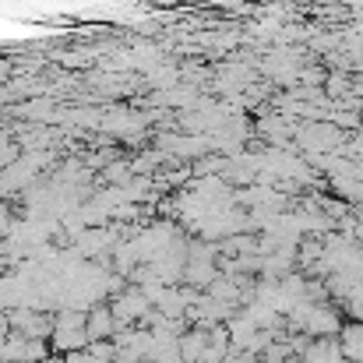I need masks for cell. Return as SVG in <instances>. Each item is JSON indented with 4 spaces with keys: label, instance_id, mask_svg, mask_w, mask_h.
I'll use <instances>...</instances> for the list:
<instances>
[{
    "label": "cell",
    "instance_id": "cell-1",
    "mask_svg": "<svg viewBox=\"0 0 363 363\" xmlns=\"http://www.w3.org/2000/svg\"><path fill=\"white\" fill-rule=\"evenodd\" d=\"M7 321H11L14 332H21V335H28V339H50V335H53V325H57V318L39 314L35 307H11Z\"/></svg>",
    "mask_w": 363,
    "mask_h": 363
},
{
    "label": "cell",
    "instance_id": "cell-2",
    "mask_svg": "<svg viewBox=\"0 0 363 363\" xmlns=\"http://www.w3.org/2000/svg\"><path fill=\"white\" fill-rule=\"evenodd\" d=\"M148 296H145V289H127L121 296H113V314H117V321L121 325H130V321H138V318H148Z\"/></svg>",
    "mask_w": 363,
    "mask_h": 363
},
{
    "label": "cell",
    "instance_id": "cell-3",
    "mask_svg": "<svg viewBox=\"0 0 363 363\" xmlns=\"http://www.w3.org/2000/svg\"><path fill=\"white\" fill-rule=\"evenodd\" d=\"M117 314H113V307L110 303H99V307H89V321H85V328H89V339L96 342V339H113L117 335Z\"/></svg>",
    "mask_w": 363,
    "mask_h": 363
}]
</instances>
